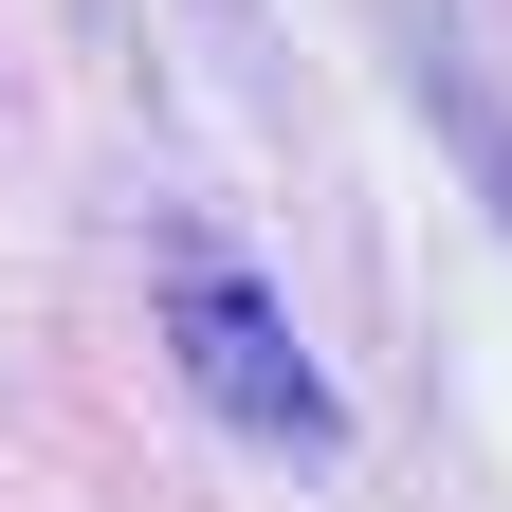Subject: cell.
Returning <instances> with one entry per match:
<instances>
[{
  "label": "cell",
  "mask_w": 512,
  "mask_h": 512,
  "mask_svg": "<svg viewBox=\"0 0 512 512\" xmlns=\"http://www.w3.org/2000/svg\"><path fill=\"white\" fill-rule=\"evenodd\" d=\"M147 311H165V348H183V403H202V421H238L256 458H348V403H330V366L293 348V311H275V275H256L238 238L165 220V238H147Z\"/></svg>",
  "instance_id": "obj_1"
}]
</instances>
